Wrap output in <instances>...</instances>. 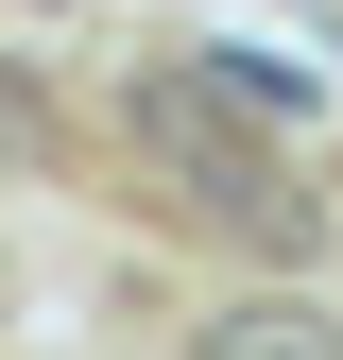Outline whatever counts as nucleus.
Instances as JSON below:
<instances>
[{"mask_svg":"<svg viewBox=\"0 0 343 360\" xmlns=\"http://www.w3.org/2000/svg\"><path fill=\"white\" fill-rule=\"evenodd\" d=\"M138 138L189 172V206H224V223H292V172H275V138L240 120V86H206V69H155V86H138Z\"/></svg>","mask_w":343,"mask_h":360,"instance_id":"1","label":"nucleus"},{"mask_svg":"<svg viewBox=\"0 0 343 360\" xmlns=\"http://www.w3.org/2000/svg\"><path fill=\"white\" fill-rule=\"evenodd\" d=\"M206 360H343V343H326V309H224Z\"/></svg>","mask_w":343,"mask_h":360,"instance_id":"2","label":"nucleus"},{"mask_svg":"<svg viewBox=\"0 0 343 360\" xmlns=\"http://www.w3.org/2000/svg\"><path fill=\"white\" fill-rule=\"evenodd\" d=\"M0 155H34V86L18 69H0Z\"/></svg>","mask_w":343,"mask_h":360,"instance_id":"3","label":"nucleus"}]
</instances>
